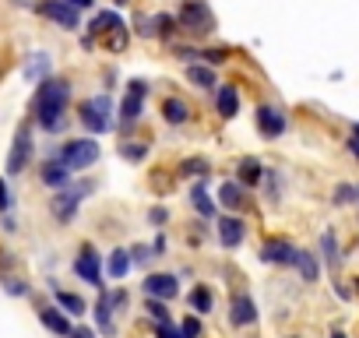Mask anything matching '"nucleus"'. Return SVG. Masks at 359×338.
<instances>
[{"label": "nucleus", "instance_id": "obj_1", "mask_svg": "<svg viewBox=\"0 0 359 338\" xmlns=\"http://www.w3.org/2000/svg\"><path fill=\"white\" fill-rule=\"evenodd\" d=\"M71 102V81L67 78H43L36 95H32V116L43 130H60Z\"/></svg>", "mask_w": 359, "mask_h": 338}, {"label": "nucleus", "instance_id": "obj_2", "mask_svg": "<svg viewBox=\"0 0 359 338\" xmlns=\"http://www.w3.org/2000/svg\"><path fill=\"white\" fill-rule=\"evenodd\" d=\"M78 116H81V127H85L88 134H106V130L116 127V120H113V99H109V95H92V99H85L81 109H78Z\"/></svg>", "mask_w": 359, "mask_h": 338}, {"label": "nucleus", "instance_id": "obj_3", "mask_svg": "<svg viewBox=\"0 0 359 338\" xmlns=\"http://www.w3.org/2000/svg\"><path fill=\"white\" fill-rule=\"evenodd\" d=\"M99 141L95 137H78V141H64L60 144V151H57V158L71 169V173H78V169H88V165H95L99 162Z\"/></svg>", "mask_w": 359, "mask_h": 338}, {"label": "nucleus", "instance_id": "obj_4", "mask_svg": "<svg viewBox=\"0 0 359 338\" xmlns=\"http://www.w3.org/2000/svg\"><path fill=\"white\" fill-rule=\"evenodd\" d=\"M180 29H187L191 36H212L215 15L208 8V0H184V8H180Z\"/></svg>", "mask_w": 359, "mask_h": 338}, {"label": "nucleus", "instance_id": "obj_5", "mask_svg": "<svg viewBox=\"0 0 359 338\" xmlns=\"http://www.w3.org/2000/svg\"><path fill=\"white\" fill-rule=\"evenodd\" d=\"M95 191V180H85V184H78V187H71V191H60L53 201H50V212H53V219L60 222V226H67L74 215H78V205L88 198Z\"/></svg>", "mask_w": 359, "mask_h": 338}, {"label": "nucleus", "instance_id": "obj_6", "mask_svg": "<svg viewBox=\"0 0 359 338\" xmlns=\"http://www.w3.org/2000/svg\"><path fill=\"white\" fill-rule=\"evenodd\" d=\"M32 151H36L32 127H29V123H22V127L15 130V141H11V151H8V173H11V177L25 173L29 162H32Z\"/></svg>", "mask_w": 359, "mask_h": 338}, {"label": "nucleus", "instance_id": "obj_7", "mask_svg": "<svg viewBox=\"0 0 359 338\" xmlns=\"http://www.w3.org/2000/svg\"><path fill=\"white\" fill-rule=\"evenodd\" d=\"M144 95H148V81L130 78V81H127V95H123V102H120V130H130V127L141 120Z\"/></svg>", "mask_w": 359, "mask_h": 338}, {"label": "nucleus", "instance_id": "obj_8", "mask_svg": "<svg viewBox=\"0 0 359 338\" xmlns=\"http://www.w3.org/2000/svg\"><path fill=\"white\" fill-rule=\"evenodd\" d=\"M254 123H257V134H261L264 141H278V137L285 134V127H289V120H285V113H282L278 106H257Z\"/></svg>", "mask_w": 359, "mask_h": 338}, {"label": "nucleus", "instance_id": "obj_9", "mask_svg": "<svg viewBox=\"0 0 359 338\" xmlns=\"http://www.w3.org/2000/svg\"><path fill=\"white\" fill-rule=\"evenodd\" d=\"M261 261H264V264H278V268H296L299 247L289 243V240H268V243L261 247Z\"/></svg>", "mask_w": 359, "mask_h": 338}, {"label": "nucleus", "instance_id": "obj_10", "mask_svg": "<svg viewBox=\"0 0 359 338\" xmlns=\"http://www.w3.org/2000/svg\"><path fill=\"white\" fill-rule=\"evenodd\" d=\"M74 275H78L81 282L102 289V261H99L95 247H81V250H78V257H74Z\"/></svg>", "mask_w": 359, "mask_h": 338}, {"label": "nucleus", "instance_id": "obj_11", "mask_svg": "<svg viewBox=\"0 0 359 338\" xmlns=\"http://www.w3.org/2000/svg\"><path fill=\"white\" fill-rule=\"evenodd\" d=\"M215 236H219V243H222L226 250H236V247L247 240V222H243L240 215H222V219L215 222Z\"/></svg>", "mask_w": 359, "mask_h": 338}, {"label": "nucleus", "instance_id": "obj_12", "mask_svg": "<svg viewBox=\"0 0 359 338\" xmlns=\"http://www.w3.org/2000/svg\"><path fill=\"white\" fill-rule=\"evenodd\" d=\"M144 296H155V299H176L180 296V275H169V271H155L141 282Z\"/></svg>", "mask_w": 359, "mask_h": 338}, {"label": "nucleus", "instance_id": "obj_13", "mask_svg": "<svg viewBox=\"0 0 359 338\" xmlns=\"http://www.w3.org/2000/svg\"><path fill=\"white\" fill-rule=\"evenodd\" d=\"M39 15H46L50 22H57L60 29H67V32H74L78 29V8H71L67 0H43L39 4Z\"/></svg>", "mask_w": 359, "mask_h": 338}, {"label": "nucleus", "instance_id": "obj_14", "mask_svg": "<svg viewBox=\"0 0 359 338\" xmlns=\"http://www.w3.org/2000/svg\"><path fill=\"white\" fill-rule=\"evenodd\" d=\"M257 320V303H254V296L250 292H236L233 299H229V324L233 327H247V324H254Z\"/></svg>", "mask_w": 359, "mask_h": 338}, {"label": "nucleus", "instance_id": "obj_15", "mask_svg": "<svg viewBox=\"0 0 359 338\" xmlns=\"http://www.w3.org/2000/svg\"><path fill=\"white\" fill-rule=\"evenodd\" d=\"M39 180L46 184V187H53V191H60V187H67V180H71V169L53 155L50 162H43V169H39Z\"/></svg>", "mask_w": 359, "mask_h": 338}, {"label": "nucleus", "instance_id": "obj_16", "mask_svg": "<svg viewBox=\"0 0 359 338\" xmlns=\"http://www.w3.org/2000/svg\"><path fill=\"white\" fill-rule=\"evenodd\" d=\"M158 109H162V120H165L169 127H184V123L191 120V106H187L184 99H176V95H165Z\"/></svg>", "mask_w": 359, "mask_h": 338}, {"label": "nucleus", "instance_id": "obj_17", "mask_svg": "<svg viewBox=\"0 0 359 338\" xmlns=\"http://www.w3.org/2000/svg\"><path fill=\"white\" fill-rule=\"evenodd\" d=\"M215 109H219L222 120H236V116H240V92H236L233 85H219V92H215Z\"/></svg>", "mask_w": 359, "mask_h": 338}, {"label": "nucleus", "instance_id": "obj_18", "mask_svg": "<svg viewBox=\"0 0 359 338\" xmlns=\"http://www.w3.org/2000/svg\"><path fill=\"white\" fill-rule=\"evenodd\" d=\"M39 320L60 338H67L74 331V324L67 320V310H60V306H39Z\"/></svg>", "mask_w": 359, "mask_h": 338}, {"label": "nucleus", "instance_id": "obj_19", "mask_svg": "<svg viewBox=\"0 0 359 338\" xmlns=\"http://www.w3.org/2000/svg\"><path fill=\"white\" fill-rule=\"evenodd\" d=\"M264 177H268V169L261 165V158H254V155L240 158V165H236V180H240L243 187H257Z\"/></svg>", "mask_w": 359, "mask_h": 338}, {"label": "nucleus", "instance_id": "obj_20", "mask_svg": "<svg viewBox=\"0 0 359 338\" xmlns=\"http://www.w3.org/2000/svg\"><path fill=\"white\" fill-rule=\"evenodd\" d=\"M219 205L229 208V212H240V208L247 205V187H243L240 180H226V184L219 187Z\"/></svg>", "mask_w": 359, "mask_h": 338}, {"label": "nucleus", "instance_id": "obj_21", "mask_svg": "<svg viewBox=\"0 0 359 338\" xmlns=\"http://www.w3.org/2000/svg\"><path fill=\"white\" fill-rule=\"evenodd\" d=\"M187 81L194 85V88H201V92H212L215 85H219V78H215V67H208V64H187Z\"/></svg>", "mask_w": 359, "mask_h": 338}, {"label": "nucleus", "instance_id": "obj_22", "mask_svg": "<svg viewBox=\"0 0 359 338\" xmlns=\"http://www.w3.org/2000/svg\"><path fill=\"white\" fill-rule=\"evenodd\" d=\"M113 313H116V306H113V296H109L106 289H99V303H95V320H99V331H102L106 338H113Z\"/></svg>", "mask_w": 359, "mask_h": 338}, {"label": "nucleus", "instance_id": "obj_23", "mask_svg": "<svg viewBox=\"0 0 359 338\" xmlns=\"http://www.w3.org/2000/svg\"><path fill=\"white\" fill-rule=\"evenodd\" d=\"M113 29H123V18H120L116 11H99V15L92 18V25H88V36L99 39V36H109Z\"/></svg>", "mask_w": 359, "mask_h": 338}, {"label": "nucleus", "instance_id": "obj_24", "mask_svg": "<svg viewBox=\"0 0 359 338\" xmlns=\"http://www.w3.org/2000/svg\"><path fill=\"white\" fill-rule=\"evenodd\" d=\"M187 303H191L194 313H212V310H215V292H212L208 285H194V289L187 292Z\"/></svg>", "mask_w": 359, "mask_h": 338}, {"label": "nucleus", "instance_id": "obj_25", "mask_svg": "<svg viewBox=\"0 0 359 338\" xmlns=\"http://www.w3.org/2000/svg\"><path fill=\"white\" fill-rule=\"evenodd\" d=\"M53 296H57V306H60V310H67L71 317L88 313V303H85L78 292H67V289H57V285H53Z\"/></svg>", "mask_w": 359, "mask_h": 338}, {"label": "nucleus", "instance_id": "obj_26", "mask_svg": "<svg viewBox=\"0 0 359 338\" xmlns=\"http://www.w3.org/2000/svg\"><path fill=\"white\" fill-rule=\"evenodd\" d=\"M191 208H198V215H201V219H212V215H215V201L208 198L205 180H198V184L191 187Z\"/></svg>", "mask_w": 359, "mask_h": 338}, {"label": "nucleus", "instance_id": "obj_27", "mask_svg": "<svg viewBox=\"0 0 359 338\" xmlns=\"http://www.w3.org/2000/svg\"><path fill=\"white\" fill-rule=\"evenodd\" d=\"M296 268H299V278H303L306 285H313V282L320 278V261H317V254H313V250H299Z\"/></svg>", "mask_w": 359, "mask_h": 338}, {"label": "nucleus", "instance_id": "obj_28", "mask_svg": "<svg viewBox=\"0 0 359 338\" xmlns=\"http://www.w3.org/2000/svg\"><path fill=\"white\" fill-rule=\"evenodd\" d=\"M341 247H338V236L327 229V233H320V257H324V264L334 271L338 264H341V254H338Z\"/></svg>", "mask_w": 359, "mask_h": 338}, {"label": "nucleus", "instance_id": "obj_29", "mask_svg": "<svg viewBox=\"0 0 359 338\" xmlns=\"http://www.w3.org/2000/svg\"><path fill=\"white\" fill-rule=\"evenodd\" d=\"M130 264H134V261H130V250H113V254H109V261H106V271H109V278H116V282H120V278H127Z\"/></svg>", "mask_w": 359, "mask_h": 338}, {"label": "nucleus", "instance_id": "obj_30", "mask_svg": "<svg viewBox=\"0 0 359 338\" xmlns=\"http://www.w3.org/2000/svg\"><path fill=\"white\" fill-rule=\"evenodd\" d=\"M116 151H120V158H127V162H134V165L148 158V144H144V141H130V137H127V141H120V148H116Z\"/></svg>", "mask_w": 359, "mask_h": 338}, {"label": "nucleus", "instance_id": "obj_31", "mask_svg": "<svg viewBox=\"0 0 359 338\" xmlns=\"http://www.w3.org/2000/svg\"><path fill=\"white\" fill-rule=\"evenodd\" d=\"M208 169H212V165H208V158H201V155H198V158H184V162H180V177H198V180H205Z\"/></svg>", "mask_w": 359, "mask_h": 338}, {"label": "nucleus", "instance_id": "obj_32", "mask_svg": "<svg viewBox=\"0 0 359 338\" xmlns=\"http://www.w3.org/2000/svg\"><path fill=\"white\" fill-rule=\"evenodd\" d=\"M46 74H50V57L46 53H32L29 64H25V78L36 81V78H46Z\"/></svg>", "mask_w": 359, "mask_h": 338}, {"label": "nucleus", "instance_id": "obj_33", "mask_svg": "<svg viewBox=\"0 0 359 338\" xmlns=\"http://www.w3.org/2000/svg\"><path fill=\"white\" fill-rule=\"evenodd\" d=\"M144 310L151 313V320H155V324H172V313H169V299H155V296H148Z\"/></svg>", "mask_w": 359, "mask_h": 338}, {"label": "nucleus", "instance_id": "obj_34", "mask_svg": "<svg viewBox=\"0 0 359 338\" xmlns=\"http://www.w3.org/2000/svg\"><path fill=\"white\" fill-rule=\"evenodd\" d=\"M151 22H155V36L158 39H172L176 29H180V18H172V15H155Z\"/></svg>", "mask_w": 359, "mask_h": 338}, {"label": "nucleus", "instance_id": "obj_35", "mask_svg": "<svg viewBox=\"0 0 359 338\" xmlns=\"http://www.w3.org/2000/svg\"><path fill=\"white\" fill-rule=\"evenodd\" d=\"M130 261H134L137 268H144L148 261H155V250L144 247V243H134V247H130Z\"/></svg>", "mask_w": 359, "mask_h": 338}, {"label": "nucleus", "instance_id": "obj_36", "mask_svg": "<svg viewBox=\"0 0 359 338\" xmlns=\"http://www.w3.org/2000/svg\"><path fill=\"white\" fill-rule=\"evenodd\" d=\"M106 46H109L113 53H123V50H127V29H113V32L106 36Z\"/></svg>", "mask_w": 359, "mask_h": 338}, {"label": "nucleus", "instance_id": "obj_37", "mask_svg": "<svg viewBox=\"0 0 359 338\" xmlns=\"http://www.w3.org/2000/svg\"><path fill=\"white\" fill-rule=\"evenodd\" d=\"M331 201H334V205H348V201H355V187H352V184H338L334 194H331Z\"/></svg>", "mask_w": 359, "mask_h": 338}, {"label": "nucleus", "instance_id": "obj_38", "mask_svg": "<svg viewBox=\"0 0 359 338\" xmlns=\"http://www.w3.org/2000/svg\"><path fill=\"white\" fill-rule=\"evenodd\" d=\"M180 327H184V338H201V334H205V324H201L194 313H191L184 324H180Z\"/></svg>", "mask_w": 359, "mask_h": 338}, {"label": "nucleus", "instance_id": "obj_39", "mask_svg": "<svg viewBox=\"0 0 359 338\" xmlns=\"http://www.w3.org/2000/svg\"><path fill=\"white\" fill-rule=\"evenodd\" d=\"M148 222H151L155 229H165V222H169V208H162V205H155V208L148 212Z\"/></svg>", "mask_w": 359, "mask_h": 338}, {"label": "nucleus", "instance_id": "obj_40", "mask_svg": "<svg viewBox=\"0 0 359 338\" xmlns=\"http://www.w3.org/2000/svg\"><path fill=\"white\" fill-rule=\"evenodd\" d=\"M4 292H8V296H29V282H22V278H4Z\"/></svg>", "mask_w": 359, "mask_h": 338}, {"label": "nucleus", "instance_id": "obj_41", "mask_svg": "<svg viewBox=\"0 0 359 338\" xmlns=\"http://www.w3.org/2000/svg\"><path fill=\"white\" fill-rule=\"evenodd\" d=\"M172 53L184 64H198V57H201V50H194V46H172Z\"/></svg>", "mask_w": 359, "mask_h": 338}, {"label": "nucleus", "instance_id": "obj_42", "mask_svg": "<svg viewBox=\"0 0 359 338\" xmlns=\"http://www.w3.org/2000/svg\"><path fill=\"white\" fill-rule=\"evenodd\" d=\"M155 338H184V327H176V324H158V327H155Z\"/></svg>", "mask_w": 359, "mask_h": 338}, {"label": "nucleus", "instance_id": "obj_43", "mask_svg": "<svg viewBox=\"0 0 359 338\" xmlns=\"http://www.w3.org/2000/svg\"><path fill=\"white\" fill-rule=\"evenodd\" d=\"M205 60H208V67H219V64H226V57H229V50H208V53H201Z\"/></svg>", "mask_w": 359, "mask_h": 338}, {"label": "nucleus", "instance_id": "obj_44", "mask_svg": "<svg viewBox=\"0 0 359 338\" xmlns=\"http://www.w3.org/2000/svg\"><path fill=\"white\" fill-rule=\"evenodd\" d=\"M165 247H169V240L162 236V229H158V236L151 240V250H155V257H165Z\"/></svg>", "mask_w": 359, "mask_h": 338}, {"label": "nucleus", "instance_id": "obj_45", "mask_svg": "<svg viewBox=\"0 0 359 338\" xmlns=\"http://www.w3.org/2000/svg\"><path fill=\"white\" fill-rule=\"evenodd\" d=\"M8 208H11V191H8L4 177H0V212H8Z\"/></svg>", "mask_w": 359, "mask_h": 338}, {"label": "nucleus", "instance_id": "obj_46", "mask_svg": "<svg viewBox=\"0 0 359 338\" xmlns=\"http://www.w3.org/2000/svg\"><path fill=\"white\" fill-rule=\"evenodd\" d=\"M71 8H78V11H92L95 8V0H67Z\"/></svg>", "mask_w": 359, "mask_h": 338}, {"label": "nucleus", "instance_id": "obj_47", "mask_svg": "<svg viewBox=\"0 0 359 338\" xmlns=\"http://www.w3.org/2000/svg\"><path fill=\"white\" fill-rule=\"evenodd\" d=\"M67 338H95V331H88V327H74Z\"/></svg>", "mask_w": 359, "mask_h": 338}, {"label": "nucleus", "instance_id": "obj_48", "mask_svg": "<svg viewBox=\"0 0 359 338\" xmlns=\"http://www.w3.org/2000/svg\"><path fill=\"white\" fill-rule=\"evenodd\" d=\"M334 292H338V296H341V299H352V289H345V285H341V282H334Z\"/></svg>", "mask_w": 359, "mask_h": 338}, {"label": "nucleus", "instance_id": "obj_49", "mask_svg": "<svg viewBox=\"0 0 359 338\" xmlns=\"http://www.w3.org/2000/svg\"><path fill=\"white\" fill-rule=\"evenodd\" d=\"M345 144H348V151H352V155H355V158H359V137H348V141H345Z\"/></svg>", "mask_w": 359, "mask_h": 338}, {"label": "nucleus", "instance_id": "obj_50", "mask_svg": "<svg viewBox=\"0 0 359 338\" xmlns=\"http://www.w3.org/2000/svg\"><path fill=\"white\" fill-rule=\"evenodd\" d=\"M352 137H359V120H355V123H352Z\"/></svg>", "mask_w": 359, "mask_h": 338}, {"label": "nucleus", "instance_id": "obj_51", "mask_svg": "<svg viewBox=\"0 0 359 338\" xmlns=\"http://www.w3.org/2000/svg\"><path fill=\"white\" fill-rule=\"evenodd\" d=\"M331 338H345V334H341V331H331Z\"/></svg>", "mask_w": 359, "mask_h": 338}, {"label": "nucleus", "instance_id": "obj_52", "mask_svg": "<svg viewBox=\"0 0 359 338\" xmlns=\"http://www.w3.org/2000/svg\"><path fill=\"white\" fill-rule=\"evenodd\" d=\"M355 201H359V184H355Z\"/></svg>", "mask_w": 359, "mask_h": 338}, {"label": "nucleus", "instance_id": "obj_53", "mask_svg": "<svg viewBox=\"0 0 359 338\" xmlns=\"http://www.w3.org/2000/svg\"><path fill=\"white\" fill-rule=\"evenodd\" d=\"M285 338H299V334H285Z\"/></svg>", "mask_w": 359, "mask_h": 338}, {"label": "nucleus", "instance_id": "obj_54", "mask_svg": "<svg viewBox=\"0 0 359 338\" xmlns=\"http://www.w3.org/2000/svg\"><path fill=\"white\" fill-rule=\"evenodd\" d=\"M355 292H359V278H355Z\"/></svg>", "mask_w": 359, "mask_h": 338}, {"label": "nucleus", "instance_id": "obj_55", "mask_svg": "<svg viewBox=\"0 0 359 338\" xmlns=\"http://www.w3.org/2000/svg\"><path fill=\"white\" fill-rule=\"evenodd\" d=\"M116 4H127V0H116Z\"/></svg>", "mask_w": 359, "mask_h": 338}]
</instances>
